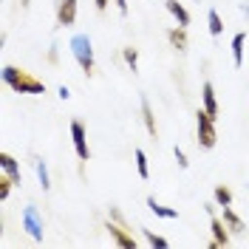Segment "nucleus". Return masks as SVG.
I'll return each mask as SVG.
<instances>
[{
	"label": "nucleus",
	"mask_w": 249,
	"mask_h": 249,
	"mask_svg": "<svg viewBox=\"0 0 249 249\" xmlns=\"http://www.w3.org/2000/svg\"><path fill=\"white\" fill-rule=\"evenodd\" d=\"M3 82L12 88L15 93H46V82L37 79L34 74H29L26 68H17V65H3Z\"/></svg>",
	"instance_id": "nucleus-1"
},
{
	"label": "nucleus",
	"mask_w": 249,
	"mask_h": 249,
	"mask_svg": "<svg viewBox=\"0 0 249 249\" xmlns=\"http://www.w3.org/2000/svg\"><path fill=\"white\" fill-rule=\"evenodd\" d=\"M68 48H71V54H74L77 65L82 68V74L91 79L93 74H96V57H93L91 37H88V34H74V37H71V43H68Z\"/></svg>",
	"instance_id": "nucleus-2"
},
{
	"label": "nucleus",
	"mask_w": 249,
	"mask_h": 249,
	"mask_svg": "<svg viewBox=\"0 0 249 249\" xmlns=\"http://www.w3.org/2000/svg\"><path fill=\"white\" fill-rule=\"evenodd\" d=\"M196 136H198V147L201 150H213L218 142V130H215V116L207 113L204 108L196 110Z\"/></svg>",
	"instance_id": "nucleus-3"
},
{
	"label": "nucleus",
	"mask_w": 249,
	"mask_h": 249,
	"mask_svg": "<svg viewBox=\"0 0 249 249\" xmlns=\"http://www.w3.org/2000/svg\"><path fill=\"white\" fill-rule=\"evenodd\" d=\"M20 221H23V230L29 232L31 241L40 244L43 235H46V221H43V215H40V210H37L34 204H29V207L23 210V218H20Z\"/></svg>",
	"instance_id": "nucleus-4"
},
{
	"label": "nucleus",
	"mask_w": 249,
	"mask_h": 249,
	"mask_svg": "<svg viewBox=\"0 0 249 249\" xmlns=\"http://www.w3.org/2000/svg\"><path fill=\"white\" fill-rule=\"evenodd\" d=\"M71 142H74V153H77L79 161H88L91 159V147H88V130H85V124L74 119L71 122Z\"/></svg>",
	"instance_id": "nucleus-5"
},
{
	"label": "nucleus",
	"mask_w": 249,
	"mask_h": 249,
	"mask_svg": "<svg viewBox=\"0 0 249 249\" xmlns=\"http://www.w3.org/2000/svg\"><path fill=\"white\" fill-rule=\"evenodd\" d=\"M110 241L116 244L119 249H136V238H133V230H127L124 224H116V221H108L105 224Z\"/></svg>",
	"instance_id": "nucleus-6"
},
{
	"label": "nucleus",
	"mask_w": 249,
	"mask_h": 249,
	"mask_svg": "<svg viewBox=\"0 0 249 249\" xmlns=\"http://www.w3.org/2000/svg\"><path fill=\"white\" fill-rule=\"evenodd\" d=\"M57 29H71L77 23V0H57Z\"/></svg>",
	"instance_id": "nucleus-7"
},
{
	"label": "nucleus",
	"mask_w": 249,
	"mask_h": 249,
	"mask_svg": "<svg viewBox=\"0 0 249 249\" xmlns=\"http://www.w3.org/2000/svg\"><path fill=\"white\" fill-rule=\"evenodd\" d=\"M210 230H213V238L218 241V247H230V244H232V232H230V227L224 224V218L213 215L210 218Z\"/></svg>",
	"instance_id": "nucleus-8"
},
{
	"label": "nucleus",
	"mask_w": 249,
	"mask_h": 249,
	"mask_svg": "<svg viewBox=\"0 0 249 249\" xmlns=\"http://www.w3.org/2000/svg\"><path fill=\"white\" fill-rule=\"evenodd\" d=\"M221 210H224V213H221V218H224V224L230 227L232 238H235V235H247V224H244V221H241V215L232 210V204H230V207H221Z\"/></svg>",
	"instance_id": "nucleus-9"
},
{
	"label": "nucleus",
	"mask_w": 249,
	"mask_h": 249,
	"mask_svg": "<svg viewBox=\"0 0 249 249\" xmlns=\"http://www.w3.org/2000/svg\"><path fill=\"white\" fill-rule=\"evenodd\" d=\"M0 170L6 173V176H12V181L17 187L23 184V173H20V164H17V159L12 153H0Z\"/></svg>",
	"instance_id": "nucleus-10"
},
{
	"label": "nucleus",
	"mask_w": 249,
	"mask_h": 249,
	"mask_svg": "<svg viewBox=\"0 0 249 249\" xmlns=\"http://www.w3.org/2000/svg\"><path fill=\"white\" fill-rule=\"evenodd\" d=\"M201 108L207 110V113H213L218 119V99H215V88H213V82L207 79L201 85Z\"/></svg>",
	"instance_id": "nucleus-11"
},
{
	"label": "nucleus",
	"mask_w": 249,
	"mask_h": 249,
	"mask_svg": "<svg viewBox=\"0 0 249 249\" xmlns=\"http://www.w3.org/2000/svg\"><path fill=\"white\" fill-rule=\"evenodd\" d=\"M142 122H144V130L150 133V136H159V124H156V113H153V108H150V102L142 96Z\"/></svg>",
	"instance_id": "nucleus-12"
},
{
	"label": "nucleus",
	"mask_w": 249,
	"mask_h": 249,
	"mask_svg": "<svg viewBox=\"0 0 249 249\" xmlns=\"http://www.w3.org/2000/svg\"><path fill=\"white\" fill-rule=\"evenodd\" d=\"M167 40H170V46L176 48V51H187V46H190V37H187L184 26H173V29L167 31Z\"/></svg>",
	"instance_id": "nucleus-13"
},
{
	"label": "nucleus",
	"mask_w": 249,
	"mask_h": 249,
	"mask_svg": "<svg viewBox=\"0 0 249 249\" xmlns=\"http://www.w3.org/2000/svg\"><path fill=\"white\" fill-rule=\"evenodd\" d=\"M147 210L153 213V215L164 218V221H173V218H178V210H173V207H164V204H159L153 196H147Z\"/></svg>",
	"instance_id": "nucleus-14"
},
{
	"label": "nucleus",
	"mask_w": 249,
	"mask_h": 249,
	"mask_svg": "<svg viewBox=\"0 0 249 249\" xmlns=\"http://www.w3.org/2000/svg\"><path fill=\"white\" fill-rule=\"evenodd\" d=\"M164 6H167V12L176 17V23H178V26H184V29L190 26V12H187L178 0H164Z\"/></svg>",
	"instance_id": "nucleus-15"
},
{
	"label": "nucleus",
	"mask_w": 249,
	"mask_h": 249,
	"mask_svg": "<svg viewBox=\"0 0 249 249\" xmlns=\"http://www.w3.org/2000/svg\"><path fill=\"white\" fill-rule=\"evenodd\" d=\"M244 46H247V31H238V34L232 37V62H235V68L244 65Z\"/></svg>",
	"instance_id": "nucleus-16"
},
{
	"label": "nucleus",
	"mask_w": 249,
	"mask_h": 249,
	"mask_svg": "<svg viewBox=\"0 0 249 249\" xmlns=\"http://www.w3.org/2000/svg\"><path fill=\"white\" fill-rule=\"evenodd\" d=\"M133 159H136V173H139L142 181H147L150 178V164H147V153L142 150V147H136L133 150Z\"/></svg>",
	"instance_id": "nucleus-17"
},
{
	"label": "nucleus",
	"mask_w": 249,
	"mask_h": 249,
	"mask_svg": "<svg viewBox=\"0 0 249 249\" xmlns=\"http://www.w3.org/2000/svg\"><path fill=\"white\" fill-rule=\"evenodd\" d=\"M213 198H215L218 207H230L232 204V190L227 184H215V190H213Z\"/></svg>",
	"instance_id": "nucleus-18"
},
{
	"label": "nucleus",
	"mask_w": 249,
	"mask_h": 249,
	"mask_svg": "<svg viewBox=\"0 0 249 249\" xmlns=\"http://www.w3.org/2000/svg\"><path fill=\"white\" fill-rule=\"evenodd\" d=\"M34 170H37V178H40V187H43V193L51 190V176H48V164L43 159H37L34 161Z\"/></svg>",
	"instance_id": "nucleus-19"
},
{
	"label": "nucleus",
	"mask_w": 249,
	"mask_h": 249,
	"mask_svg": "<svg viewBox=\"0 0 249 249\" xmlns=\"http://www.w3.org/2000/svg\"><path fill=\"white\" fill-rule=\"evenodd\" d=\"M207 29H210L213 37H221V31H224V20H221V15H218L215 9L207 12Z\"/></svg>",
	"instance_id": "nucleus-20"
},
{
	"label": "nucleus",
	"mask_w": 249,
	"mask_h": 249,
	"mask_svg": "<svg viewBox=\"0 0 249 249\" xmlns=\"http://www.w3.org/2000/svg\"><path fill=\"white\" fill-rule=\"evenodd\" d=\"M122 60L127 62V68L136 74L139 71V48H133V46H124L122 48Z\"/></svg>",
	"instance_id": "nucleus-21"
},
{
	"label": "nucleus",
	"mask_w": 249,
	"mask_h": 249,
	"mask_svg": "<svg viewBox=\"0 0 249 249\" xmlns=\"http://www.w3.org/2000/svg\"><path fill=\"white\" fill-rule=\"evenodd\" d=\"M142 235H144V241H147L150 247H159V249H167V247H170V241H167L164 235H156L153 230H144V227H142Z\"/></svg>",
	"instance_id": "nucleus-22"
},
{
	"label": "nucleus",
	"mask_w": 249,
	"mask_h": 249,
	"mask_svg": "<svg viewBox=\"0 0 249 249\" xmlns=\"http://www.w3.org/2000/svg\"><path fill=\"white\" fill-rule=\"evenodd\" d=\"M12 187H17L12 181V176H6V173H0V201H6L9 198V193H12Z\"/></svg>",
	"instance_id": "nucleus-23"
},
{
	"label": "nucleus",
	"mask_w": 249,
	"mask_h": 249,
	"mask_svg": "<svg viewBox=\"0 0 249 249\" xmlns=\"http://www.w3.org/2000/svg\"><path fill=\"white\" fill-rule=\"evenodd\" d=\"M173 156H176V161H178V167H181V170H187V167H190V159H187V153L178 147V144L173 147Z\"/></svg>",
	"instance_id": "nucleus-24"
},
{
	"label": "nucleus",
	"mask_w": 249,
	"mask_h": 249,
	"mask_svg": "<svg viewBox=\"0 0 249 249\" xmlns=\"http://www.w3.org/2000/svg\"><path fill=\"white\" fill-rule=\"evenodd\" d=\"M57 48H60V46L48 48V62H51V65H57V62H60V51H57Z\"/></svg>",
	"instance_id": "nucleus-25"
},
{
	"label": "nucleus",
	"mask_w": 249,
	"mask_h": 249,
	"mask_svg": "<svg viewBox=\"0 0 249 249\" xmlns=\"http://www.w3.org/2000/svg\"><path fill=\"white\" fill-rule=\"evenodd\" d=\"M110 221H116V224H124V215L119 213V207H110ZM127 227V224H124Z\"/></svg>",
	"instance_id": "nucleus-26"
},
{
	"label": "nucleus",
	"mask_w": 249,
	"mask_h": 249,
	"mask_svg": "<svg viewBox=\"0 0 249 249\" xmlns=\"http://www.w3.org/2000/svg\"><path fill=\"white\" fill-rule=\"evenodd\" d=\"M108 3H110V0H93V6H96V12H99V15H105V12H108Z\"/></svg>",
	"instance_id": "nucleus-27"
},
{
	"label": "nucleus",
	"mask_w": 249,
	"mask_h": 249,
	"mask_svg": "<svg viewBox=\"0 0 249 249\" xmlns=\"http://www.w3.org/2000/svg\"><path fill=\"white\" fill-rule=\"evenodd\" d=\"M215 207H218V204H215V198H213V201H207V204H204V210H207V215H210V218L215 215Z\"/></svg>",
	"instance_id": "nucleus-28"
},
{
	"label": "nucleus",
	"mask_w": 249,
	"mask_h": 249,
	"mask_svg": "<svg viewBox=\"0 0 249 249\" xmlns=\"http://www.w3.org/2000/svg\"><path fill=\"white\" fill-rule=\"evenodd\" d=\"M113 3H116V9H119V15H127V0H113Z\"/></svg>",
	"instance_id": "nucleus-29"
},
{
	"label": "nucleus",
	"mask_w": 249,
	"mask_h": 249,
	"mask_svg": "<svg viewBox=\"0 0 249 249\" xmlns=\"http://www.w3.org/2000/svg\"><path fill=\"white\" fill-rule=\"evenodd\" d=\"M68 96H71V91H68L65 85H60V99H68Z\"/></svg>",
	"instance_id": "nucleus-30"
},
{
	"label": "nucleus",
	"mask_w": 249,
	"mask_h": 249,
	"mask_svg": "<svg viewBox=\"0 0 249 249\" xmlns=\"http://www.w3.org/2000/svg\"><path fill=\"white\" fill-rule=\"evenodd\" d=\"M241 12L247 15V20H249V3H241Z\"/></svg>",
	"instance_id": "nucleus-31"
},
{
	"label": "nucleus",
	"mask_w": 249,
	"mask_h": 249,
	"mask_svg": "<svg viewBox=\"0 0 249 249\" xmlns=\"http://www.w3.org/2000/svg\"><path fill=\"white\" fill-rule=\"evenodd\" d=\"M20 6H23V9H29V0H23V3H20Z\"/></svg>",
	"instance_id": "nucleus-32"
}]
</instances>
